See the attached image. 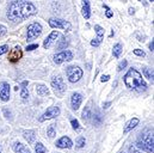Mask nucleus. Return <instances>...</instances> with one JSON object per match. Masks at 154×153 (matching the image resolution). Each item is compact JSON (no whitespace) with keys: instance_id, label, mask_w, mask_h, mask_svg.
Masks as SVG:
<instances>
[{"instance_id":"1","label":"nucleus","mask_w":154,"mask_h":153,"mask_svg":"<svg viewBox=\"0 0 154 153\" xmlns=\"http://www.w3.org/2000/svg\"><path fill=\"white\" fill-rule=\"evenodd\" d=\"M36 12H37L36 6L30 1L16 0V1H12L8 6L7 18L12 22H22L36 14Z\"/></svg>"},{"instance_id":"2","label":"nucleus","mask_w":154,"mask_h":153,"mask_svg":"<svg viewBox=\"0 0 154 153\" xmlns=\"http://www.w3.org/2000/svg\"><path fill=\"white\" fill-rule=\"evenodd\" d=\"M124 80V84L125 86L129 89V90H135L137 92H143L147 90V84L146 81L143 80V78L141 76V73L135 70V68H130L125 76L123 78Z\"/></svg>"},{"instance_id":"3","label":"nucleus","mask_w":154,"mask_h":153,"mask_svg":"<svg viewBox=\"0 0 154 153\" xmlns=\"http://www.w3.org/2000/svg\"><path fill=\"white\" fill-rule=\"evenodd\" d=\"M154 139H153V132L147 129L145 130L143 133L140 134V136L137 138V141H136V147L142 150V151H146L148 153H153L154 152Z\"/></svg>"},{"instance_id":"4","label":"nucleus","mask_w":154,"mask_h":153,"mask_svg":"<svg viewBox=\"0 0 154 153\" xmlns=\"http://www.w3.org/2000/svg\"><path fill=\"white\" fill-rule=\"evenodd\" d=\"M51 87L54 90V92L59 96V97H62L66 92V85H65V81H63V78L61 76H55L53 80H51Z\"/></svg>"},{"instance_id":"5","label":"nucleus","mask_w":154,"mask_h":153,"mask_svg":"<svg viewBox=\"0 0 154 153\" xmlns=\"http://www.w3.org/2000/svg\"><path fill=\"white\" fill-rule=\"evenodd\" d=\"M66 74L71 83H78L82 78V70L79 66H69L66 70Z\"/></svg>"},{"instance_id":"6","label":"nucleus","mask_w":154,"mask_h":153,"mask_svg":"<svg viewBox=\"0 0 154 153\" xmlns=\"http://www.w3.org/2000/svg\"><path fill=\"white\" fill-rule=\"evenodd\" d=\"M48 24L50 28L54 29H62V30H71L72 29V24L65 19H60V18H50L48 20Z\"/></svg>"},{"instance_id":"7","label":"nucleus","mask_w":154,"mask_h":153,"mask_svg":"<svg viewBox=\"0 0 154 153\" xmlns=\"http://www.w3.org/2000/svg\"><path fill=\"white\" fill-rule=\"evenodd\" d=\"M42 34V27L38 23H32L28 27V33H26V38L28 41L35 39Z\"/></svg>"},{"instance_id":"8","label":"nucleus","mask_w":154,"mask_h":153,"mask_svg":"<svg viewBox=\"0 0 154 153\" xmlns=\"http://www.w3.org/2000/svg\"><path fill=\"white\" fill-rule=\"evenodd\" d=\"M59 115H60V108L59 107H50V108H48L43 114L41 115L38 121L39 122H43V121H47V120H51V118H55Z\"/></svg>"},{"instance_id":"9","label":"nucleus","mask_w":154,"mask_h":153,"mask_svg":"<svg viewBox=\"0 0 154 153\" xmlns=\"http://www.w3.org/2000/svg\"><path fill=\"white\" fill-rule=\"evenodd\" d=\"M72 59H73V53L71 50H63L54 56V62L56 65H60L65 61H71Z\"/></svg>"},{"instance_id":"10","label":"nucleus","mask_w":154,"mask_h":153,"mask_svg":"<svg viewBox=\"0 0 154 153\" xmlns=\"http://www.w3.org/2000/svg\"><path fill=\"white\" fill-rule=\"evenodd\" d=\"M0 99L2 102H7L10 99V85L6 81L0 83Z\"/></svg>"},{"instance_id":"11","label":"nucleus","mask_w":154,"mask_h":153,"mask_svg":"<svg viewBox=\"0 0 154 153\" xmlns=\"http://www.w3.org/2000/svg\"><path fill=\"white\" fill-rule=\"evenodd\" d=\"M22 56H23L22 48H20L19 45H16V47L12 49V52L10 53V55H8V60H10L11 62H17Z\"/></svg>"},{"instance_id":"12","label":"nucleus","mask_w":154,"mask_h":153,"mask_svg":"<svg viewBox=\"0 0 154 153\" xmlns=\"http://www.w3.org/2000/svg\"><path fill=\"white\" fill-rule=\"evenodd\" d=\"M81 102H82V95L79 93V92H74L71 97V105H72V109L73 110H78L79 107L81 105Z\"/></svg>"},{"instance_id":"13","label":"nucleus","mask_w":154,"mask_h":153,"mask_svg":"<svg viewBox=\"0 0 154 153\" xmlns=\"http://www.w3.org/2000/svg\"><path fill=\"white\" fill-rule=\"evenodd\" d=\"M55 145L57 148H71L73 146V142L68 136H62L56 141Z\"/></svg>"},{"instance_id":"14","label":"nucleus","mask_w":154,"mask_h":153,"mask_svg":"<svg viewBox=\"0 0 154 153\" xmlns=\"http://www.w3.org/2000/svg\"><path fill=\"white\" fill-rule=\"evenodd\" d=\"M60 36V34H59V31H53L48 37L44 39V42H43V47L45 48V49H48V48H50L51 45H53V43L56 41V38Z\"/></svg>"},{"instance_id":"15","label":"nucleus","mask_w":154,"mask_h":153,"mask_svg":"<svg viewBox=\"0 0 154 153\" xmlns=\"http://www.w3.org/2000/svg\"><path fill=\"white\" fill-rule=\"evenodd\" d=\"M81 13L85 19H88L91 17V7H90V1L88 0H82V8Z\"/></svg>"},{"instance_id":"16","label":"nucleus","mask_w":154,"mask_h":153,"mask_svg":"<svg viewBox=\"0 0 154 153\" xmlns=\"http://www.w3.org/2000/svg\"><path fill=\"white\" fill-rule=\"evenodd\" d=\"M12 148L16 153H31V151L25 145H23L22 142H14L12 145Z\"/></svg>"},{"instance_id":"17","label":"nucleus","mask_w":154,"mask_h":153,"mask_svg":"<svg viewBox=\"0 0 154 153\" xmlns=\"http://www.w3.org/2000/svg\"><path fill=\"white\" fill-rule=\"evenodd\" d=\"M139 122H140V120L139 118H136V117H134V118H131L127 124H125V127H124V133H129L130 130H133L137 124H139Z\"/></svg>"},{"instance_id":"18","label":"nucleus","mask_w":154,"mask_h":153,"mask_svg":"<svg viewBox=\"0 0 154 153\" xmlns=\"http://www.w3.org/2000/svg\"><path fill=\"white\" fill-rule=\"evenodd\" d=\"M35 130H25L24 132V139L29 142V144H32L35 141Z\"/></svg>"},{"instance_id":"19","label":"nucleus","mask_w":154,"mask_h":153,"mask_svg":"<svg viewBox=\"0 0 154 153\" xmlns=\"http://www.w3.org/2000/svg\"><path fill=\"white\" fill-rule=\"evenodd\" d=\"M36 92H37V95H39V96H48L50 93L49 89L47 86H44V85H37L36 86Z\"/></svg>"},{"instance_id":"20","label":"nucleus","mask_w":154,"mask_h":153,"mask_svg":"<svg viewBox=\"0 0 154 153\" xmlns=\"http://www.w3.org/2000/svg\"><path fill=\"white\" fill-rule=\"evenodd\" d=\"M122 44L121 43H117L114 45V49H112V54H114V56L115 58H119V55H121V53H122Z\"/></svg>"},{"instance_id":"21","label":"nucleus","mask_w":154,"mask_h":153,"mask_svg":"<svg viewBox=\"0 0 154 153\" xmlns=\"http://www.w3.org/2000/svg\"><path fill=\"white\" fill-rule=\"evenodd\" d=\"M143 74L147 78V79H149V80H152L153 81V70L152 68H149V67H143Z\"/></svg>"},{"instance_id":"22","label":"nucleus","mask_w":154,"mask_h":153,"mask_svg":"<svg viewBox=\"0 0 154 153\" xmlns=\"http://www.w3.org/2000/svg\"><path fill=\"white\" fill-rule=\"evenodd\" d=\"M47 135L49 138H54L56 135V129H55V124H50L49 128L47 129Z\"/></svg>"},{"instance_id":"23","label":"nucleus","mask_w":154,"mask_h":153,"mask_svg":"<svg viewBox=\"0 0 154 153\" xmlns=\"http://www.w3.org/2000/svg\"><path fill=\"white\" fill-rule=\"evenodd\" d=\"M35 152L36 153H47V150L42 142H37L35 145Z\"/></svg>"},{"instance_id":"24","label":"nucleus","mask_w":154,"mask_h":153,"mask_svg":"<svg viewBox=\"0 0 154 153\" xmlns=\"http://www.w3.org/2000/svg\"><path fill=\"white\" fill-rule=\"evenodd\" d=\"M85 142H86V140H85L84 136H79L77 140H75V145H77L78 148H82L85 146Z\"/></svg>"},{"instance_id":"25","label":"nucleus","mask_w":154,"mask_h":153,"mask_svg":"<svg viewBox=\"0 0 154 153\" xmlns=\"http://www.w3.org/2000/svg\"><path fill=\"white\" fill-rule=\"evenodd\" d=\"M94 30H96V34H97V37H102L104 38V29L99 25H94Z\"/></svg>"},{"instance_id":"26","label":"nucleus","mask_w":154,"mask_h":153,"mask_svg":"<svg viewBox=\"0 0 154 153\" xmlns=\"http://www.w3.org/2000/svg\"><path fill=\"white\" fill-rule=\"evenodd\" d=\"M104 38H102V37H96V38H93L92 41H91V45L92 47H98L100 43H102V41H103Z\"/></svg>"},{"instance_id":"27","label":"nucleus","mask_w":154,"mask_h":153,"mask_svg":"<svg viewBox=\"0 0 154 153\" xmlns=\"http://www.w3.org/2000/svg\"><path fill=\"white\" fill-rule=\"evenodd\" d=\"M20 97H22L23 99H26V98L29 97V90H28V87H22Z\"/></svg>"},{"instance_id":"28","label":"nucleus","mask_w":154,"mask_h":153,"mask_svg":"<svg viewBox=\"0 0 154 153\" xmlns=\"http://www.w3.org/2000/svg\"><path fill=\"white\" fill-rule=\"evenodd\" d=\"M71 124H72V127H73L74 130H79V129H80V124H79V121H78V120H74V118H73V120L71 121Z\"/></svg>"},{"instance_id":"29","label":"nucleus","mask_w":154,"mask_h":153,"mask_svg":"<svg viewBox=\"0 0 154 153\" xmlns=\"http://www.w3.org/2000/svg\"><path fill=\"white\" fill-rule=\"evenodd\" d=\"M125 66H127V60L121 61V62L118 64V66H117V71H118V72H121L122 70H124V68H125Z\"/></svg>"},{"instance_id":"30","label":"nucleus","mask_w":154,"mask_h":153,"mask_svg":"<svg viewBox=\"0 0 154 153\" xmlns=\"http://www.w3.org/2000/svg\"><path fill=\"white\" fill-rule=\"evenodd\" d=\"M134 54L137 55V56H142V58L146 56V53L143 50H141V49H134Z\"/></svg>"},{"instance_id":"31","label":"nucleus","mask_w":154,"mask_h":153,"mask_svg":"<svg viewBox=\"0 0 154 153\" xmlns=\"http://www.w3.org/2000/svg\"><path fill=\"white\" fill-rule=\"evenodd\" d=\"M8 52V45L7 44H4V45H0V56L2 55V54H5V53H7Z\"/></svg>"},{"instance_id":"32","label":"nucleus","mask_w":154,"mask_h":153,"mask_svg":"<svg viewBox=\"0 0 154 153\" xmlns=\"http://www.w3.org/2000/svg\"><path fill=\"white\" fill-rule=\"evenodd\" d=\"M90 116H91V114H90V108L87 107L86 110H84V113H82V118H84V120H88Z\"/></svg>"},{"instance_id":"33","label":"nucleus","mask_w":154,"mask_h":153,"mask_svg":"<svg viewBox=\"0 0 154 153\" xmlns=\"http://www.w3.org/2000/svg\"><path fill=\"white\" fill-rule=\"evenodd\" d=\"M6 34H7V29H6V27H5V25H0V37L5 36Z\"/></svg>"},{"instance_id":"34","label":"nucleus","mask_w":154,"mask_h":153,"mask_svg":"<svg viewBox=\"0 0 154 153\" xmlns=\"http://www.w3.org/2000/svg\"><path fill=\"white\" fill-rule=\"evenodd\" d=\"M104 8L106 10V12H105V14H106V17H108V18H111V17H112V14H114V13L111 12V10H110V8H109V7L106 6V5H104Z\"/></svg>"},{"instance_id":"35","label":"nucleus","mask_w":154,"mask_h":153,"mask_svg":"<svg viewBox=\"0 0 154 153\" xmlns=\"http://www.w3.org/2000/svg\"><path fill=\"white\" fill-rule=\"evenodd\" d=\"M38 48V44L37 43H34V44H30V45H28L26 47V50L28 52H31V50H34V49H37Z\"/></svg>"},{"instance_id":"36","label":"nucleus","mask_w":154,"mask_h":153,"mask_svg":"<svg viewBox=\"0 0 154 153\" xmlns=\"http://www.w3.org/2000/svg\"><path fill=\"white\" fill-rule=\"evenodd\" d=\"M110 79V76H108V74H105V76H102V79H100V81L102 83H105V81H108Z\"/></svg>"},{"instance_id":"37","label":"nucleus","mask_w":154,"mask_h":153,"mask_svg":"<svg viewBox=\"0 0 154 153\" xmlns=\"http://www.w3.org/2000/svg\"><path fill=\"white\" fill-rule=\"evenodd\" d=\"M129 152L130 153H140L136 148H135V147H134V146H130V147H129Z\"/></svg>"},{"instance_id":"38","label":"nucleus","mask_w":154,"mask_h":153,"mask_svg":"<svg viewBox=\"0 0 154 153\" xmlns=\"http://www.w3.org/2000/svg\"><path fill=\"white\" fill-rule=\"evenodd\" d=\"M148 48H149V50H151V52H153V50H154V42H153V39H152V42L149 43Z\"/></svg>"},{"instance_id":"39","label":"nucleus","mask_w":154,"mask_h":153,"mask_svg":"<svg viewBox=\"0 0 154 153\" xmlns=\"http://www.w3.org/2000/svg\"><path fill=\"white\" fill-rule=\"evenodd\" d=\"M110 105H111V102H106V103L103 104V108H104V109H108Z\"/></svg>"},{"instance_id":"40","label":"nucleus","mask_w":154,"mask_h":153,"mask_svg":"<svg viewBox=\"0 0 154 153\" xmlns=\"http://www.w3.org/2000/svg\"><path fill=\"white\" fill-rule=\"evenodd\" d=\"M135 13V8L134 7H129V14H134Z\"/></svg>"},{"instance_id":"41","label":"nucleus","mask_w":154,"mask_h":153,"mask_svg":"<svg viewBox=\"0 0 154 153\" xmlns=\"http://www.w3.org/2000/svg\"><path fill=\"white\" fill-rule=\"evenodd\" d=\"M26 85H28V81H23V83H22V86H23V87H26Z\"/></svg>"},{"instance_id":"42","label":"nucleus","mask_w":154,"mask_h":153,"mask_svg":"<svg viewBox=\"0 0 154 153\" xmlns=\"http://www.w3.org/2000/svg\"><path fill=\"white\" fill-rule=\"evenodd\" d=\"M149 1H151V2H153V1H154V0H149Z\"/></svg>"},{"instance_id":"43","label":"nucleus","mask_w":154,"mask_h":153,"mask_svg":"<svg viewBox=\"0 0 154 153\" xmlns=\"http://www.w3.org/2000/svg\"><path fill=\"white\" fill-rule=\"evenodd\" d=\"M0 153H1V147H0Z\"/></svg>"}]
</instances>
